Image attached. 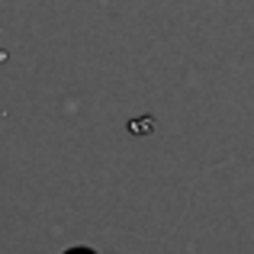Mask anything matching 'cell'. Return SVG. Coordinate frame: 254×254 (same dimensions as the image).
Returning a JSON list of instances; mask_svg holds the SVG:
<instances>
[{"label":"cell","instance_id":"1","mask_svg":"<svg viewBox=\"0 0 254 254\" xmlns=\"http://www.w3.org/2000/svg\"><path fill=\"white\" fill-rule=\"evenodd\" d=\"M68 254H93V251H87V248H74V251H68Z\"/></svg>","mask_w":254,"mask_h":254}]
</instances>
